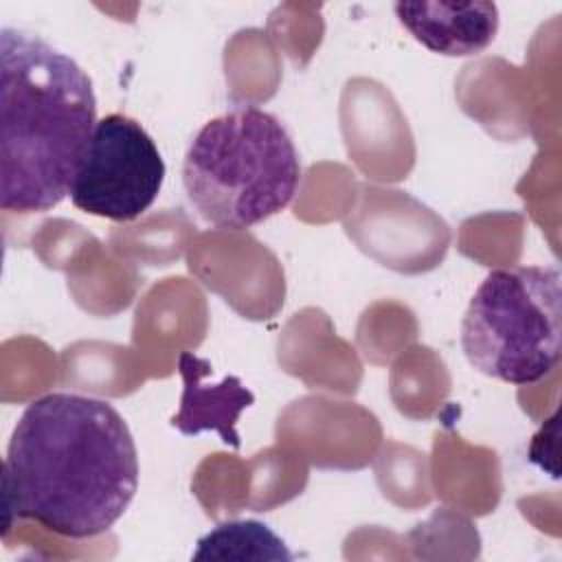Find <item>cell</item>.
Returning a JSON list of instances; mask_svg holds the SVG:
<instances>
[{
    "mask_svg": "<svg viewBox=\"0 0 562 562\" xmlns=\"http://www.w3.org/2000/svg\"><path fill=\"white\" fill-rule=\"evenodd\" d=\"M138 487V452L105 400L46 393L20 415L2 465L4 522L29 518L66 538L112 529Z\"/></svg>",
    "mask_w": 562,
    "mask_h": 562,
    "instance_id": "1",
    "label": "cell"
},
{
    "mask_svg": "<svg viewBox=\"0 0 562 562\" xmlns=\"http://www.w3.org/2000/svg\"><path fill=\"white\" fill-rule=\"evenodd\" d=\"M97 125L88 72L37 33L0 31V206H57Z\"/></svg>",
    "mask_w": 562,
    "mask_h": 562,
    "instance_id": "2",
    "label": "cell"
},
{
    "mask_svg": "<svg viewBox=\"0 0 562 562\" xmlns=\"http://www.w3.org/2000/svg\"><path fill=\"white\" fill-rule=\"evenodd\" d=\"M299 182L294 140L274 114L257 105H237L206 121L182 162L187 198L215 228L241 231L277 215Z\"/></svg>",
    "mask_w": 562,
    "mask_h": 562,
    "instance_id": "3",
    "label": "cell"
},
{
    "mask_svg": "<svg viewBox=\"0 0 562 562\" xmlns=\"http://www.w3.org/2000/svg\"><path fill=\"white\" fill-rule=\"evenodd\" d=\"M562 277L555 266L490 270L461 321L465 360L483 375L527 386L560 360Z\"/></svg>",
    "mask_w": 562,
    "mask_h": 562,
    "instance_id": "4",
    "label": "cell"
},
{
    "mask_svg": "<svg viewBox=\"0 0 562 562\" xmlns=\"http://www.w3.org/2000/svg\"><path fill=\"white\" fill-rule=\"evenodd\" d=\"M165 160L149 132L127 114L97 121L70 184V202L112 222L140 217L165 182Z\"/></svg>",
    "mask_w": 562,
    "mask_h": 562,
    "instance_id": "5",
    "label": "cell"
},
{
    "mask_svg": "<svg viewBox=\"0 0 562 562\" xmlns=\"http://www.w3.org/2000/svg\"><path fill=\"white\" fill-rule=\"evenodd\" d=\"M400 24L428 50L446 57H468L485 50L498 33L494 2H395Z\"/></svg>",
    "mask_w": 562,
    "mask_h": 562,
    "instance_id": "6",
    "label": "cell"
},
{
    "mask_svg": "<svg viewBox=\"0 0 562 562\" xmlns=\"http://www.w3.org/2000/svg\"><path fill=\"white\" fill-rule=\"evenodd\" d=\"M178 371L184 389L180 411L171 417V426L187 437L213 430L226 446L239 448L237 419L244 408L255 404V393L237 375H226L217 384L204 382L213 373V367L191 351H180Z\"/></svg>",
    "mask_w": 562,
    "mask_h": 562,
    "instance_id": "7",
    "label": "cell"
},
{
    "mask_svg": "<svg viewBox=\"0 0 562 562\" xmlns=\"http://www.w3.org/2000/svg\"><path fill=\"white\" fill-rule=\"evenodd\" d=\"M292 560L285 542L259 520H228L198 540L193 560Z\"/></svg>",
    "mask_w": 562,
    "mask_h": 562,
    "instance_id": "8",
    "label": "cell"
}]
</instances>
